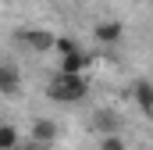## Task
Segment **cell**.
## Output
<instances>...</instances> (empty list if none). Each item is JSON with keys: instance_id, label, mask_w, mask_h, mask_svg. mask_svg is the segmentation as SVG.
I'll return each instance as SVG.
<instances>
[{"instance_id": "1", "label": "cell", "mask_w": 153, "mask_h": 150, "mask_svg": "<svg viewBox=\"0 0 153 150\" xmlns=\"http://www.w3.org/2000/svg\"><path fill=\"white\" fill-rule=\"evenodd\" d=\"M85 93H89V79L68 75V72H61V68H57V75L46 86V97L57 100V104H78V100H85Z\"/></svg>"}, {"instance_id": "5", "label": "cell", "mask_w": 153, "mask_h": 150, "mask_svg": "<svg viewBox=\"0 0 153 150\" xmlns=\"http://www.w3.org/2000/svg\"><path fill=\"white\" fill-rule=\"evenodd\" d=\"M121 36H125L121 22H100V25H96V39H100L103 46H114V43H117Z\"/></svg>"}, {"instance_id": "8", "label": "cell", "mask_w": 153, "mask_h": 150, "mask_svg": "<svg viewBox=\"0 0 153 150\" xmlns=\"http://www.w3.org/2000/svg\"><path fill=\"white\" fill-rule=\"evenodd\" d=\"M135 104L143 107L146 114H153V82H135Z\"/></svg>"}, {"instance_id": "2", "label": "cell", "mask_w": 153, "mask_h": 150, "mask_svg": "<svg viewBox=\"0 0 153 150\" xmlns=\"http://www.w3.org/2000/svg\"><path fill=\"white\" fill-rule=\"evenodd\" d=\"M22 39L29 43V50H36V54H46V50H53L57 46V36L53 32H46V29H25Z\"/></svg>"}, {"instance_id": "10", "label": "cell", "mask_w": 153, "mask_h": 150, "mask_svg": "<svg viewBox=\"0 0 153 150\" xmlns=\"http://www.w3.org/2000/svg\"><path fill=\"white\" fill-rule=\"evenodd\" d=\"M53 50H57V54L64 57V54H71V50H78V43H75L71 36H57V46H53Z\"/></svg>"}, {"instance_id": "4", "label": "cell", "mask_w": 153, "mask_h": 150, "mask_svg": "<svg viewBox=\"0 0 153 150\" xmlns=\"http://www.w3.org/2000/svg\"><path fill=\"white\" fill-rule=\"evenodd\" d=\"M89 68V54L78 46V50H71V54H64L61 57V72H68V75H82Z\"/></svg>"}, {"instance_id": "3", "label": "cell", "mask_w": 153, "mask_h": 150, "mask_svg": "<svg viewBox=\"0 0 153 150\" xmlns=\"http://www.w3.org/2000/svg\"><path fill=\"white\" fill-rule=\"evenodd\" d=\"M29 140H36V143H43V147H53V143H57V122L36 118L32 129H29Z\"/></svg>"}, {"instance_id": "11", "label": "cell", "mask_w": 153, "mask_h": 150, "mask_svg": "<svg viewBox=\"0 0 153 150\" xmlns=\"http://www.w3.org/2000/svg\"><path fill=\"white\" fill-rule=\"evenodd\" d=\"M100 150H125V140H121V136H103V140H100Z\"/></svg>"}, {"instance_id": "9", "label": "cell", "mask_w": 153, "mask_h": 150, "mask_svg": "<svg viewBox=\"0 0 153 150\" xmlns=\"http://www.w3.org/2000/svg\"><path fill=\"white\" fill-rule=\"evenodd\" d=\"M0 150H18V129L14 125H4L0 129Z\"/></svg>"}, {"instance_id": "7", "label": "cell", "mask_w": 153, "mask_h": 150, "mask_svg": "<svg viewBox=\"0 0 153 150\" xmlns=\"http://www.w3.org/2000/svg\"><path fill=\"white\" fill-rule=\"evenodd\" d=\"M117 129H121V118L114 111H100L96 114V132H103V136H114Z\"/></svg>"}, {"instance_id": "12", "label": "cell", "mask_w": 153, "mask_h": 150, "mask_svg": "<svg viewBox=\"0 0 153 150\" xmlns=\"http://www.w3.org/2000/svg\"><path fill=\"white\" fill-rule=\"evenodd\" d=\"M18 150H46V147H43V143H36V140H29V143H22Z\"/></svg>"}, {"instance_id": "6", "label": "cell", "mask_w": 153, "mask_h": 150, "mask_svg": "<svg viewBox=\"0 0 153 150\" xmlns=\"http://www.w3.org/2000/svg\"><path fill=\"white\" fill-rule=\"evenodd\" d=\"M0 93H4V97H14V93H18V68H14L11 61L0 68Z\"/></svg>"}]
</instances>
